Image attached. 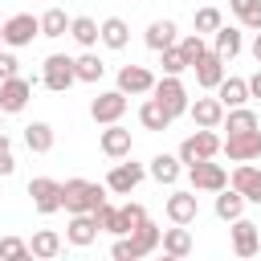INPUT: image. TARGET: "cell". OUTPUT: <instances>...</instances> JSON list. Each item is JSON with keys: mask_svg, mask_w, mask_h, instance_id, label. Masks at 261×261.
<instances>
[{"mask_svg": "<svg viewBox=\"0 0 261 261\" xmlns=\"http://www.w3.org/2000/svg\"><path fill=\"white\" fill-rule=\"evenodd\" d=\"M94 220H98V228H102V232H110V237H118V208H114L110 200L94 208Z\"/></svg>", "mask_w": 261, "mask_h": 261, "instance_id": "cell-39", "label": "cell"}, {"mask_svg": "<svg viewBox=\"0 0 261 261\" xmlns=\"http://www.w3.org/2000/svg\"><path fill=\"white\" fill-rule=\"evenodd\" d=\"M163 212H167V220H171V224H196V216H200V200H196V192L175 188V192L167 196Z\"/></svg>", "mask_w": 261, "mask_h": 261, "instance_id": "cell-14", "label": "cell"}, {"mask_svg": "<svg viewBox=\"0 0 261 261\" xmlns=\"http://www.w3.org/2000/svg\"><path fill=\"white\" fill-rule=\"evenodd\" d=\"M143 41H147V49H155V53H159V49H167V45H175V41H179V29H175V20H167V16H163V20H151V24H147Z\"/></svg>", "mask_w": 261, "mask_h": 261, "instance_id": "cell-23", "label": "cell"}, {"mask_svg": "<svg viewBox=\"0 0 261 261\" xmlns=\"http://www.w3.org/2000/svg\"><path fill=\"white\" fill-rule=\"evenodd\" d=\"M143 175H147V167L143 163H122V159H114V167L106 171V192H114V196H130L139 184H143Z\"/></svg>", "mask_w": 261, "mask_h": 261, "instance_id": "cell-8", "label": "cell"}, {"mask_svg": "<svg viewBox=\"0 0 261 261\" xmlns=\"http://www.w3.org/2000/svg\"><path fill=\"white\" fill-rule=\"evenodd\" d=\"M139 122H143V130H167L175 118H171V114H167L155 98H147V102L139 106Z\"/></svg>", "mask_w": 261, "mask_h": 261, "instance_id": "cell-30", "label": "cell"}, {"mask_svg": "<svg viewBox=\"0 0 261 261\" xmlns=\"http://www.w3.org/2000/svg\"><path fill=\"white\" fill-rule=\"evenodd\" d=\"M73 82H77V73H73V57H65V53H49V57H45V69H41V86L53 90V94H65Z\"/></svg>", "mask_w": 261, "mask_h": 261, "instance_id": "cell-6", "label": "cell"}, {"mask_svg": "<svg viewBox=\"0 0 261 261\" xmlns=\"http://www.w3.org/2000/svg\"><path fill=\"white\" fill-rule=\"evenodd\" d=\"M122 114H126V94L122 90H106V94H98L94 102H90V118L94 122H122Z\"/></svg>", "mask_w": 261, "mask_h": 261, "instance_id": "cell-12", "label": "cell"}, {"mask_svg": "<svg viewBox=\"0 0 261 261\" xmlns=\"http://www.w3.org/2000/svg\"><path fill=\"white\" fill-rule=\"evenodd\" d=\"M98 220H94V212H69V224H65V241L73 245V249H90L94 241H98Z\"/></svg>", "mask_w": 261, "mask_h": 261, "instance_id": "cell-15", "label": "cell"}, {"mask_svg": "<svg viewBox=\"0 0 261 261\" xmlns=\"http://www.w3.org/2000/svg\"><path fill=\"white\" fill-rule=\"evenodd\" d=\"M245 82H249V98H261V69L253 77H245Z\"/></svg>", "mask_w": 261, "mask_h": 261, "instance_id": "cell-44", "label": "cell"}, {"mask_svg": "<svg viewBox=\"0 0 261 261\" xmlns=\"http://www.w3.org/2000/svg\"><path fill=\"white\" fill-rule=\"evenodd\" d=\"M228 8H232V16H237L249 33L261 29V0H228Z\"/></svg>", "mask_w": 261, "mask_h": 261, "instance_id": "cell-34", "label": "cell"}, {"mask_svg": "<svg viewBox=\"0 0 261 261\" xmlns=\"http://www.w3.org/2000/svg\"><path fill=\"white\" fill-rule=\"evenodd\" d=\"M192 24H196V33H200V37H208V33H216V29L224 24V16H220V8H212V4H204V8H196V16H192Z\"/></svg>", "mask_w": 261, "mask_h": 261, "instance_id": "cell-37", "label": "cell"}, {"mask_svg": "<svg viewBox=\"0 0 261 261\" xmlns=\"http://www.w3.org/2000/svg\"><path fill=\"white\" fill-rule=\"evenodd\" d=\"M159 245H163V253L175 257V261L188 257V253H192V232H188V224H171V228H163Z\"/></svg>", "mask_w": 261, "mask_h": 261, "instance_id": "cell-24", "label": "cell"}, {"mask_svg": "<svg viewBox=\"0 0 261 261\" xmlns=\"http://www.w3.org/2000/svg\"><path fill=\"white\" fill-rule=\"evenodd\" d=\"M253 204H257V208H261V188H257V192H253Z\"/></svg>", "mask_w": 261, "mask_h": 261, "instance_id": "cell-46", "label": "cell"}, {"mask_svg": "<svg viewBox=\"0 0 261 261\" xmlns=\"http://www.w3.org/2000/svg\"><path fill=\"white\" fill-rule=\"evenodd\" d=\"M220 151H224L232 163L261 159V126H257V130H241V135H228V139H220Z\"/></svg>", "mask_w": 261, "mask_h": 261, "instance_id": "cell-10", "label": "cell"}, {"mask_svg": "<svg viewBox=\"0 0 261 261\" xmlns=\"http://www.w3.org/2000/svg\"><path fill=\"white\" fill-rule=\"evenodd\" d=\"M220 126H224L228 135H241V130H257L261 122H257V114H253L249 106H228L224 118H220Z\"/></svg>", "mask_w": 261, "mask_h": 261, "instance_id": "cell-27", "label": "cell"}, {"mask_svg": "<svg viewBox=\"0 0 261 261\" xmlns=\"http://www.w3.org/2000/svg\"><path fill=\"white\" fill-rule=\"evenodd\" d=\"M212 94L224 102V110H228V106H245V102H249V82H245V77H228V73H224V77H220V86H216Z\"/></svg>", "mask_w": 261, "mask_h": 261, "instance_id": "cell-25", "label": "cell"}, {"mask_svg": "<svg viewBox=\"0 0 261 261\" xmlns=\"http://www.w3.org/2000/svg\"><path fill=\"white\" fill-rule=\"evenodd\" d=\"M159 57H163V61H159V65H163V73H175V77H179V73L188 69V61H184V53H179L175 45H167V49H159Z\"/></svg>", "mask_w": 261, "mask_h": 261, "instance_id": "cell-41", "label": "cell"}, {"mask_svg": "<svg viewBox=\"0 0 261 261\" xmlns=\"http://www.w3.org/2000/svg\"><path fill=\"white\" fill-rule=\"evenodd\" d=\"M69 37H73L82 49H94V45H98V20H94V16H69Z\"/></svg>", "mask_w": 261, "mask_h": 261, "instance_id": "cell-32", "label": "cell"}, {"mask_svg": "<svg viewBox=\"0 0 261 261\" xmlns=\"http://www.w3.org/2000/svg\"><path fill=\"white\" fill-rule=\"evenodd\" d=\"M24 147L33 155H49L53 151V126L49 122H29L24 126Z\"/></svg>", "mask_w": 261, "mask_h": 261, "instance_id": "cell-28", "label": "cell"}, {"mask_svg": "<svg viewBox=\"0 0 261 261\" xmlns=\"http://www.w3.org/2000/svg\"><path fill=\"white\" fill-rule=\"evenodd\" d=\"M16 171V159H12V139L0 130V175H12Z\"/></svg>", "mask_w": 261, "mask_h": 261, "instance_id": "cell-42", "label": "cell"}, {"mask_svg": "<svg viewBox=\"0 0 261 261\" xmlns=\"http://www.w3.org/2000/svg\"><path fill=\"white\" fill-rule=\"evenodd\" d=\"M216 151H220V135L208 130V126H196V135H188L175 155H179L184 167H192V163H200V159H216Z\"/></svg>", "mask_w": 261, "mask_h": 261, "instance_id": "cell-4", "label": "cell"}, {"mask_svg": "<svg viewBox=\"0 0 261 261\" xmlns=\"http://www.w3.org/2000/svg\"><path fill=\"white\" fill-rule=\"evenodd\" d=\"M151 98H155V102H159V106H163L171 118L188 114V102H192V98H188V86H184L175 73H163V77L151 86Z\"/></svg>", "mask_w": 261, "mask_h": 261, "instance_id": "cell-3", "label": "cell"}, {"mask_svg": "<svg viewBox=\"0 0 261 261\" xmlns=\"http://www.w3.org/2000/svg\"><path fill=\"white\" fill-rule=\"evenodd\" d=\"M0 130H4V110H0Z\"/></svg>", "mask_w": 261, "mask_h": 261, "instance_id": "cell-47", "label": "cell"}, {"mask_svg": "<svg viewBox=\"0 0 261 261\" xmlns=\"http://www.w3.org/2000/svg\"><path fill=\"white\" fill-rule=\"evenodd\" d=\"M16 73H20V61H16L12 53H0V82H4V77H16Z\"/></svg>", "mask_w": 261, "mask_h": 261, "instance_id": "cell-43", "label": "cell"}, {"mask_svg": "<svg viewBox=\"0 0 261 261\" xmlns=\"http://www.w3.org/2000/svg\"><path fill=\"white\" fill-rule=\"evenodd\" d=\"M61 232H53V228H41V232H33V241H29V257H41V261H49V257H57L61 253Z\"/></svg>", "mask_w": 261, "mask_h": 261, "instance_id": "cell-26", "label": "cell"}, {"mask_svg": "<svg viewBox=\"0 0 261 261\" xmlns=\"http://www.w3.org/2000/svg\"><path fill=\"white\" fill-rule=\"evenodd\" d=\"M192 73H196V86H200V90H216V86H220V77H224V57L208 49V53L192 65Z\"/></svg>", "mask_w": 261, "mask_h": 261, "instance_id": "cell-17", "label": "cell"}, {"mask_svg": "<svg viewBox=\"0 0 261 261\" xmlns=\"http://www.w3.org/2000/svg\"><path fill=\"white\" fill-rule=\"evenodd\" d=\"M253 57H257V65H261V29H257V37H253Z\"/></svg>", "mask_w": 261, "mask_h": 261, "instance_id": "cell-45", "label": "cell"}, {"mask_svg": "<svg viewBox=\"0 0 261 261\" xmlns=\"http://www.w3.org/2000/svg\"><path fill=\"white\" fill-rule=\"evenodd\" d=\"M41 77H4L0 82V110L4 114H20L24 106H29V98H33V86H37Z\"/></svg>", "mask_w": 261, "mask_h": 261, "instance_id": "cell-7", "label": "cell"}, {"mask_svg": "<svg viewBox=\"0 0 261 261\" xmlns=\"http://www.w3.org/2000/svg\"><path fill=\"white\" fill-rule=\"evenodd\" d=\"M65 33H69V16H65L61 8H45V12H41V37H53V41H57V37H65Z\"/></svg>", "mask_w": 261, "mask_h": 261, "instance_id": "cell-35", "label": "cell"}, {"mask_svg": "<svg viewBox=\"0 0 261 261\" xmlns=\"http://www.w3.org/2000/svg\"><path fill=\"white\" fill-rule=\"evenodd\" d=\"M147 175H151L155 184H167V188H175V184H179V175H184V163H179V155H167V151H159V155L147 163Z\"/></svg>", "mask_w": 261, "mask_h": 261, "instance_id": "cell-20", "label": "cell"}, {"mask_svg": "<svg viewBox=\"0 0 261 261\" xmlns=\"http://www.w3.org/2000/svg\"><path fill=\"white\" fill-rule=\"evenodd\" d=\"M29 196H33V208H37L41 216H53V212L61 208V184L49 179V175L29 179Z\"/></svg>", "mask_w": 261, "mask_h": 261, "instance_id": "cell-11", "label": "cell"}, {"mask_svg": "<svg viewBox=\"0 0 261 261\" xmlns=\"http://www.w3.org/2000/svg\"><path fill=\"white\" fill-rule=\"evenodd\" d=\"M98 41H102L106 49H126V45H130V24H126L122 16H106V20L98 24Z\"/></svg>", "mask_w": 261, "mask_h": 261, "instance_id": "cell-21", "label": "cell"}, {"mask_svg": "<svg viewBox=\"0 0 261 261\" xmlns=\"http://www.w3.org/2000/svg\"><path fill=\"white\" fill-rule=\"evenodd\" d=\"M0 45H4V37H0Z\"/></svg>", "mask_w": 261, "mask_h": 261, "instance_id": "cell-48", "label": "cell"}, {"mask_svg": "<svg viewBox=\"0 0 261 261\" xmlns=\"http://www.w3.org/2000/svg\"><path fill=\"white\" fill-rule=\"evenodd\" d=\"M228 184H232L245 200H253V192L261 188V167H253V159H249V163H241V167L228 175Z\"/></svg>", "mask_w": 261, "mask_h": 261, "instance_id": "cell-29", "label": "cell"}, {"mask_svg": "<svg viewBox=\"0 0 261 261\" xmlns=\"http://www.w3.org/2000/svg\"><path fill=\"white\" fill-rule=\"evenodd\" d=\"M98 147H102L106 159H130L135 139H130V130H126L122 122H106V130L98 135Z\"/></svg>", "mask_w": 261, "mask_h": 261, "instance_id": "cell-13", "label": "cell"}, {"mask_svg": "<svg viewBox=\"0 0 261 261\" xmlns=\"http://www.w3.org/2000/svg\"><path fill=\"white\" fill-rule=\"evenodd\" d=\"M175 49L184 53V61H188V69H192V65H196V61H200V57L208 53V45H204V37H200V33H184V37L175 41Z\"/></svg>", "mask_w": 261, "mask_h": 261, "instance_id": "cell-36", "label": "cell"}, {"mask_svg": "<svg viewBox=\"0 0 261 261\" xmlns=\"http://www.w3.org/2000/svg\"><path fill=\"white\" fill-rule=\"evenodd\" d=\"M73 73H77V82H102V73H106V61L98 57V53H82V57H73Z\"/></svg>", "mask_w": 261, "mask_h": 261, "instance_id": "cell-33", "label": "cell"}, {"mask_svg": "<svg viewBox=\"0 0 261 261\" xmlns=\"http://www.w3.org/2000/svg\"><path fill=\"white\" fill-rule=\"evenodd\" d=\"M216 216H220V220L245 216V196H241L237 188H220V192H216Z\"/></svg>", "mask_w": 261, "mask_h": 261, "instance_id": "cell-31", "label": "cell"}, {"mask_svg": "<svg viewBox=\"0 0 261 261\" xmlns=\"http://www.w3.org/2000/svg\"><path fill=\"white\" fill-rule=\"evenodd\" d=\"M143 220H151L143 204H122V208H118V237H122V232H130V228H139Z\"/></svg>", "mask_w": 261, "mask_h": 261, "instance_id": "cell-38", "label": "cell"}, {"mask_svg": "<svg viewBox=\"0 0 261 261\" xmlns=\"http://www.w3.org/2000/svg\"><path fill=\"white\" fill-rule=\"evenodd\" d=\"M151 86H155V73L147 69V65H122L118 69V90L122 94H151Z\"/></svg>", "mask_w": 261, "mask_h": 261, "instance_id": "cell-18", "label": "cell"}, {"mask_svg": "<svg viewBox=\"0 0 261 261\" xmlns=\"http://www.w3.org/2000/svg\"><path fill=\"white\" fill-rule=\"evenodd\" d=\"M228 224H232V253H237V257H253V253L261 249V232H257V224L245 220V216H237V220H228Z\"/></svg>", "mask_w": 261, "mask_h": 261, "instance_id": "cell-16", "label": "cell"}, {"mask_svg": "<svg viewBox=\"0 0 261 261\" xmlns=\"http://www.w3.org/2000/svg\"><path fill=\"white\" fill-rule=\"evenodd\" d=\"M0 257H4V261H24V257H29V241H20V237H0Z\"/></svg>", "mask_w": 261, "mask_h": 261, "instance_id": "cell-40", "label": "cell"}, {"mask_svg": "<svg viewBox=\"0 0 261 261\" xmlns=\"http://www.w3.org/2000/svg\"><path fill=\"white\" fill-rule=\"evenodd\" d=\"M0 37H4L8 49H24V45H33V37H41V16L16 12V16H8V20L0 24Z\"/></svg>", "mask_w": 261, "mask_h": 261, "instance_id": "cell-5", "label": "cell"}, {"mask_svg": "<svg viewBox=\"0 0 261 261\" xmlns=\"http://www.w3.org/2000/svg\"><path fill=\"white\" fill-rule=\"evenodd\" d=\"M241 49H245V37H241L237 24H220V29L212 33V53H220L224 61H232Z\"/></svg>", "mask_w": 261, "mask_h": 261, "instance_id": "cell-22", "label": "cell"}, {"mask_svg": "<svg viewBox=\"0 0 261 261\" xmlns=\"http://www.w3.org/2000/svg\"><path fill=\"white\" fill-rule=\"evenodd\" d=\"M98 204H106V184H94V179H65L61 184L65 212H94Z\"/></svg>", "mask_w": 261, "mask_h": 261, "instance_id": "cell-2", "label": "cell"}, {"mask_svg": "<svg viewBox=\"0 0 261 261\" xmlns=\"http://www.w3.org/2000/svg\"><path fill=\"white\" fill-rule=\"evenodd\" d=\"M159 237H163V228H159V224H151V220H143L139 228H130V232L114 237L110 257H114V261H143L147 253H155V249H159Z\"/></svg>", "mask_w": 261, "mask_h": 261, "instance_id": "cell-1", "label": "cell"}, {"mask_svg": "<svg viewBox=\"0 0 261 261\" xmlns=\"http://www.w3.org/2000/svg\"><path fill=\"white\" fill-rule=\"evenodd\" d=\"M188 114H192V122L196 126H208V130H216L220 126V118H224V102L212 94V98H196V102H188Z\"/></svg>", "mask_w": 261, "mask_h": 261, "instance_id": "cell-19", "label": "cell"}, {"mask_svg": "<svg viewBox=\"0 0 261 261\" xmlns=\"http://www.w3.org/2000/svg\"><path fill=\"white\" fill-rule=\"evenodd\" d=\"M188 184H192V192H220V188H228V171L212 159H200L188 167Z\"/></svg>", "mask_w": 261, "mask_h": 261, "instance_id": "cell-9", "label": "cell"}]
</instances>
